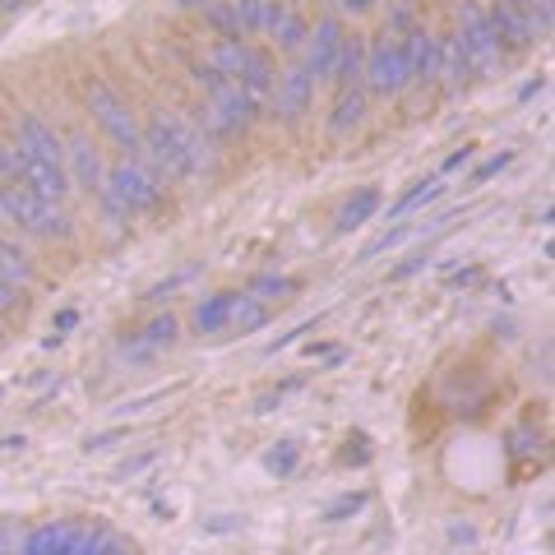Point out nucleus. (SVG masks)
Returning <instances> with one entry per match:
<instances>
[{"label":"nucleus","mask_w":555,"mask_h":555,"mask_svg":"<svg viewBox=\"0 0 555 555\" xmlns=\"http://www.w3.org/2000/svg\"><path fill=\"white\" fill-rule=\"evenodd\" d=\"M139 163L167 185V181H195L199 171H214L218 153H214V139L199 126H190L181 116L153 112L139 126Z\"/></svg>","instance_id":"nucleus-1"},{"label":"nucleus","mask_w":555,"mask_h":555,"mask_svg":"<svg viewBox=\"0 0 555 555\" xmlns=\"http://www.w3.org/2000/svg\"><path fill=\"white\" fill-rule=\"evenodd\" d=\"M14 167H20V185L42 195L51 204L69 199V171H65V139L56 134V126H47L42 116H20V130H14Z\"/></svg>","instance_id":"nucleus-2"},{"label":"nucleus","mask_w":555,"mask_h":555,"mask_svg":"<svg viewBox=\"0 0 555 555\" xmlns=\"http://www.w3.org/2000/svg\"><path fill=\"white\" fill-rule=\"evenodd\" d=\"M98 204L116 228H130L134 218H144L163 204V181L153 177L139 158H120V163L107 167V181H102V190H98Z\"/></svg>","instance_id":"nucleus-3"},{"label":"nucleus","mask_w":555,"mask_h":555,"mask_svg":"<svg viewBox=\"0 0 555 555\" xmlns=\"http://www.w3.org/2000/svg\"><path fill=\"white\" fill-rule=\"evenodd\" d=\"M208 65H214L218 75H228L236 89L255 102L259 112L269 107L273 83H278V69H273V61H269V51H264V47L241 42V38H218V42H214V56H208Z\"/></svg>","instance_id":"nucleus-4"},{"label":"nucleus","mask_w":555,"mask_h":555,"mask_svg":"<svg viewBox=\"0 0 555 555\" xmlns=\"http://www.w3.org/2000/svg\"><path fill=\"white\" fill-rule=\"evenodd\" d=\"M0 222H10V228H20L38 241H69L75 236V222H69L65 208L33 195V190H24L20 181L0 185Z\"/></svg>","instance_id":"nucleus-5"},{"label":"nucleus","mask_w":555,"mask_h":555,"mask_svg":"<svg viewBox=\"0 0 555 555\" xmlns=\"http://www.w3.org/2000/svg\"><path fill=\"white\" fill-rule=\"evenodd\" d=\"M83 102H89L93 126L107 134V144L120 149L126 158H139V116L130 112V102L120 98L107 79H89V83H83Z\"/></svg>","instance_id":"nucleus-6"},{"label":"nucleus","mask_w":555,"mask_h":555,"mask_svg":"<svg viewBox=\"0 0 555 555\" xmlns=\"http://www.w3.org/2000/svg\"><path fill=\"white\" fill-rule=\"evenodd\" d=\"M454 38L463 47L467 65H473V75H495V69L505 65V47H500L495 28H491V10H486L481 0H463Z\"/></svg>","instance_id":"nucleus-7"},{"label":"nucleus","mask_w":555,"mask_h":555,"mask_svg":"<svg viewBox=\"0 0 555 555\" xmlns=\"http://www.w3.org/2000/svg\"><path fill=\"white\" fill-rule=\"evenodd\" d=\"M412 83V69H408V56H403V42L398 38H379V42H366V69H361V89L375 93V98H398Z\"/></svg>","instance_id":"nucleus-8"},{"label":"nucleus","mask_w":555,"mask_h":555,"mask_svg":"<svg viewBox=\"0 0 555 555\" xmlns=\"http://www.w3.org/2000/svg\"><path fill=\"white\" fill-rule=\"evenodd\" d=\"M310 102H315V79L306 75V65L283 69V75H278V83H273V98H269L273 116L283 120V126H297V120L310 112Z\"/></svg>","instance_id":"nucleus-9"},{"label":"nucleus","mask_w":555,"mask_h":555,"mask_svg":"<svg viewBox=\"0 0 555 555\" xmlns=\"http://www.w3.org/2000/svg\"><path fill=\"white\" fill-rule=\"evenodd\" d=\"M343 38H347V28H343L338 14H328V20H320L315 28H310V38H306V75L315 83H324L328 75H334Z\"/></svg>","instance_id":"nucleus-10"},{"label":"nucleus","mask_w":555,"mask_h":555,"mask_svg":"<svg viewBox=\"0 0 555 555\" xmlns=\"http://www.w3.org/2000/svg\"><path fill=\"white\" fill-rule=\"evenodd\" d=\"M65 171H69V185H83V190H102V181H107V163H102V149L93 134H69L65 144Z\"/></svg>","instance_id":"nucleus-11"},{"label":"nucleus","mask_w":555,"mask_h":555,"mask_svg":"<svg viewBox=\"0 0 555 555\" xmlns=\"http://www.w3.org/2000/svg\"><path fill=\"white\" fill-rule=\"evenodd\" d=\"M403 56L412 69V83H436L440 79V38L426 24H416L412 33H403Z\"/></svg>","instance_id":"nucleus-12"},{"label":"nucleus","mask_w":555,"mask_h":555,"mask_svg":"<svg viewBox=\"0 0 555 555\" xmlns=\"http://www.w3.org/2000/svg\"><path fill=\"white\" fill-rule=\"evenodd\" d=\"M83 542V528L75 524H42L33 528L20 546H14V555H75Z\"/></svg>","instance_id":"nucleus-13"},{"label":"nucleus","mask_w":555,"mask_h":555,"mask_svg":"<svg viewBox=\"0 0 555 555\" xmlns=\"http://www.w3.org/2000/svg\"><path fill=\"white\" fill-rule=\"evenodd\" d=\"M264 38H269L278 51H301V47H306V38H310V24H306L292 5H283V0H269Z\"/></svg>","instance_id":"nucleus-14"},{"label":"nucleus","mask_w":555,"mask_h":555,"mask_svg":"<svg viewBox=\"0 0 555 555\" xmlns=\"http://www.w3.org/2000/svg\"><path fill=\"white\" fill-rule=\"evenodd\" d=\"M491 28H495L500 47H505V56H509V51H524V47L537 42L528 14H518L514 5H505V0H495V5H491Z\"/></svg>","instance_id":"nucleus-15"},{"label":"nucleus","mask_w":555,"mask_h":555,"mask_svg":"<svg viewBox=\"0 0 555 555\" xmlns=\"http://www.w3.org/2000/svg\"><path fill=\"white\" fill-rule=\"evenodd\" d=\"M361 69H366V38H357V33H347L343 47H338V61H334V75L328 83L343 93V89H361Z\"/></svg>","instance_id":"nucleus-16"},{"label":"nucleus","mask_w":555,"mask_h":555,"mask_svg":"<svg viewBox=\"0 0 555 555\" xmlns=\"http://www.w3.org/2000/svg\"><path fill=\"white\" fill-rule=\"evenodd\" d=\"M361 120H366V89H343L334 112H328V134L347 139L352 130H361Z\"/></svg>","instance_id":"nucleus-17"},{"label":"nucleus","mask_w":555,"mask_h":555,"mask_svg":"<svg viewBox=\"0 0 555 555\" xmlns=\"http://www.w3.org/2000/svg\"><path fill=\"white\" fill-rule=\"evenodd\" d=\"M379 204H385V195H379L375 185H361L357 195L338 208V222H334V228H338V232H357V228H366V222H375V218H379Z\"/></svg>","instance_id":"nucleus-18"},{"label":"nucleus","mask_w":555,"mask_h":555,"mask_svg":"<svg viewBox=\"0 0 555 555\" xmlns=\"http://www.w3.org/2000/svg\"><path fill=\"white\" fill-rule=\"evenodd\" d=\"M436 83H444L449 93H463L467 83H473V65H467L459 38H440V79Z\"/></svg>","instance_id":"nucleus-19"},{"label":"nucleus","mask_w":555,"mask_h":555,"mask_svg":"<svg viewBox=\"0 0 555 555\" xmlns=\"http://www.w3.org/2000/svg\"><path fill=\"white\" fill-rule=\"evenodd\" d=\"M236 297H241V292H214L208 301H199V310H195V328H199V334H222V328L232 324Z\"/></svg>","instance_id":"nucleus-20"},{"label":"nucleus","mask_w":555,"mask_h":555,"mask_svg":"<svg viewBox=\"0 0 555 555\" xmlns=\"http://www.w3.org/2000/svg\"><path fill=\"white\" fill-rule=\"evenodd\" d=\"M232 20L241 38H264V24H269V0H232Z\"/></svg>","instance_id":"nucleus-21"},{"label":"nucleus","mask_w":555,"mask_h":555,"mask_svg":"<svg viewBox=\"0 0 555 555\" xmlns=\"http://www.w3.org/2000/svg\"><path fill=\"white\" fill-rule=\"evenodd\" d=\"M0 278H10L14 287L33 283V259L20 250V241H10L5 232H0Z\"/></svg>","instance_id":"nucleus-22"},{"label":"nucleus","mask_w":555,"mask_h":555,"mask_svg":"<svg viewBox=\"0 0 555 555\" xmlns=\"http://www.w3.org/2000/svg\"><path fill=\"white\" fill-rule=\"evenodd\" d=\"M436 195H440V181H412V185L403 190V195H398V199L389 204V222H403V218H412L416 208L430 204Z\"/></svg>","instance_id":"nucleus-23"},{"label":"nucleus","mask_w":555,"mask_h":555,"mask_svg":"<svg viewBox=\"0 0 555 555\" xmlns=\"http://www.w3.org/2000/svg\"><path fill=\"white\" fill-rule=\"evenodd\" d=\"M264 324H269V301H255L250 292L246 297H236V306H232V328L236 334H259Z\"/></svg>","instance_id":"nucleus-24"},{"label":"nucleus","mask_w":555,"mask_h":555,"mask_svg":"<svg viewBox=\"0 0 555 555\" xmlns=\"http://www.w3.org/2000/svg\"><path fill=\"white\" fill-rule=\"evenodd\" d=\"M75 555H134V546L120 542V537L107 532V528H93V532H83V542H79Z\"/></svg>","instance_id":"nucleus-25"},{"label":"nucleus","mask_w":555,"mask_h":555,"mask_svg":"<svg viewBox=\"0 0 555 555\" xmlns=\"http://www.w3.org/2000/svg\"><path fill=\"white\" fill-rule=\"evenodd\" d=\"M297 292V278H283V273H264L250 283V297L255 301H273V297H292Z\"/></svg>","instance_id":"nucleus-26"},{"label":"nucleus","mask_w":555,"mask_h":555,"mask_svg":"<svg viewBox=\"0 0 555 555\" xmlns=\"http://www.w3.org/2000/svg\"><path fill=\"white\" fill-rule=\"evenodd\" d=\"M177 328H181L177 315H158V320H153L134 343H139V347H171V343H177Z\"/></svg>","instance_id":"nucleus-27"},{"label":"nucleus","mask_w":555,"mask_h":555,"mask_svg":"<svg viewBox=\"0 0 555 555\" xmlns=\"http://www.w3.org/2000/svg\"><path fill=\"white\" fill-rule=\"evenodd\" d=\"M297 459H301V449L292 444V440H283L278 449H269V454H264V473L287 477V473H297Z\"/></svg>","instance_id":"nucleus-28"},{"label":"nucleus","mask_w":555,"mask_h":555,"mask_svg":"<svg viewBox=\"0 0 555 555\" xmlns=\"http://www.w3.org/2000/svg\"><path fill=\"white\" fill-rule=\"evenodd\" d=\"M204 20L218 28V38H241V33H236V20H232V0H214V5L204 10ZM241 42H246V38H241Z\"/></svg>","instance_id":"nucleus-29"},{"label":"nucleus","mask_w":555,"mask_h":555,"mask_svg":"<svg viewBox=\"0 0 555 555\" xmlns=\"http://www.w3.org/2000/svg\"><path fill=\"white\" fill-rule=\"evenodd\" d=\"M361 509H366V491H347V495H338L334 505L324 509V518H328V524H343V518H352Z\"/></svg>","instance_id":"nucleus-30"},{"label":"nucleus","mask_w":555,"mask_h":555,"mask_svg":"<svg viewBox=\"0 0 555 555\" xmlns=\"http://www.w3.org/2000/svg\"><path fill=\"white\" fill-rule=\"evenodd\" d=\"M509 163H514V153H509V149H500V153H495V158H486V163H481V167L473 171V185H481V181H491V177H500V171H505Z\"/></svg>","instance_id":"nucleus-31"},{"label":"nucleus","mask_w":555,"mask_h":555,"mask_svg":"<svg viewBox=\"0 0 555 555\" xmlns=\"http://www.w3.org/2000/svg\"><path fill=\"white\" fill-rule=\"evenodd\" d=\"M190 278H195V269H181V273H171V278H167V283H158V287H153V292H149V297H153V301H163V297H171V292H177V287H185V283H190Z\"/></svg>","instance_id":"nucleus-32"},{"label":"nucleus","mask_w":555,"mask_h":555,"mask_svg":"<svg viewBox=\"0 0 555 555\" xmlns=\"http://www.w3.org/2000/svg\"><path fill=\"white\" fill-rule=\"evenodd\" d=\"M20 181V167H14V149L0 144V185H14Z\"/></svg>","instance_id":"nucleus-33"},{"label":"nucleus","mask_w":555,"mask_h":555,"mask_svg":"<svg viewBox=\"0 0 555 555\" xmlns=\"http://www.w3.org/2000/svg\"><path fill=\"white\" fill-rule=\"evenodd\" d=\"M126 436H130L126 426H120V430H102V436H89V444H83V449H89V454H93V449H112L116 440H126Z\"/></svg>","instance_id":"nucleus-34"},{"label":"nucleus","mask_w":555,"mask_h":555,"mask_svg":"<svg viewBox=\"0 0 555 555\" xmlns=\"http://www.w3.org/2000/svg\"><path fill=\"white\" fill-rule=\"evenodd\" d=\"M14 306H20V287H14L10 278H0V315H10Z\"/></svg>","instance_id":"nucleus-35"},{"label":"nucleus","mask_w":555,"mask_h":555,"mask_svg":"<svg viewBox=\"0 0 555 555\" xmlns=\"http://www.w3.org/2000/svg\"><path fill=\"white\" fill-rule=\"evenodd\" d=\"M449 542H454V546H473L477 542V528L473 524H449Z\"/></svg>","instance_id":"nucleus-36"},{"label":"nucleus","mask_w":555,"mask_h":555,"mask_svg":"<svg viewBox=\"0 0 555 555\" xmlns=\"http://www.w3.org/2000/svg\"><path fill=\"white\" fill-rule=\"evenodd\" d=\"M473 153H477V149H473V144H463V149H459V153H449V163H444V171H459V167H463V163H473Z\"/></svg>","instance_id":"nucleus-37"},{"label":"nucleus","mask_w":555,"mask_h":555,"mask_svg":"<svg viewBox=\"0 0 555 555\" xmlns=\"http://www.w3.org/2000/svg\"><path fill=\"white\" fill-rule=\"evenodd\" d=\"M334 10H347V14H366V10H375V0H334Z\"/></svg>","instance_id":"nucleus-38"},{"label":"nucleus","mask_w":555,"mask_h":555,"mask_svg":"<svg viewBox=\"0 0 555 555\" xmlns=\"http://www.w3.org/2000/svg\"><path fill=\"white\" fill-rule=\"evenodd\" d=\"M79 324V315H75V310H61V315H56V334L65 338V328H75Z\"/></svg>","instance_id":"nucleus-39"},{"label":"nucleus","mask_w":555,"mask_h":555,"mask_svg":"<svg viewBox=\"0 0 555 555\" xmlns=\"http://www.w3.org/2000/svg\"><path fill=\"white\" fill-rule=\"evenodd\" d=\"M14 546H20V542H14V537H10L5 528H0V555H14Z\"/></svg>","instance_id":"nucleus-40"},{"label":"nucleus","mask_w":555,"mask_h":555,"mask_svg":"<svg viewBox=\"0 0 555 555\" xmlns=\"http://www.w3.org/2000/svg\"><path fill=\"white\" fill-rule=\"evenodd\" d=\"M177 5H181V10H208L214 0H177Z\"/></svg>","instance_id":"nucleus-41"},{"label":"nucleus","mask_w":555,"mask_h":555,"mask_svg":"<svg viewBox=\"0 0 555 555\" xmlns=\"http://www.w3.org/2000/svg\"><path fill=\"white\" fill-rule=\"evenodd\" d=\"M0 5H5V10H24L28 0H0Z\"/></svg>","instance_id":"nucleus-42"},{"label":"nucleus","mask_w":555,"mask_h":555,"mask_svg":"<svg viewBox=\"0 0 555 555\" xmlns=\"http://www.w3.org/2000/svg\"><path fill=\"white\" fill-rule=\"evenodd\" d=\"M5 444H10V440H0V449H5Z\"/></svg>","instance_id":"nucleus-43"},{"label":"nucleus","mask_w":555,"mask_h":555,"mask_svg":"<svg viewBox=\"0 0 555 555\" xmlns=\"http://www.w3.org/2000/svg\"><path fill=\"white\" fill-rule=\"evenodd\" d=\"M328 5H334V0H328Z\"/></svg>","instance_id":"nucleus-44"}]
</instances>
